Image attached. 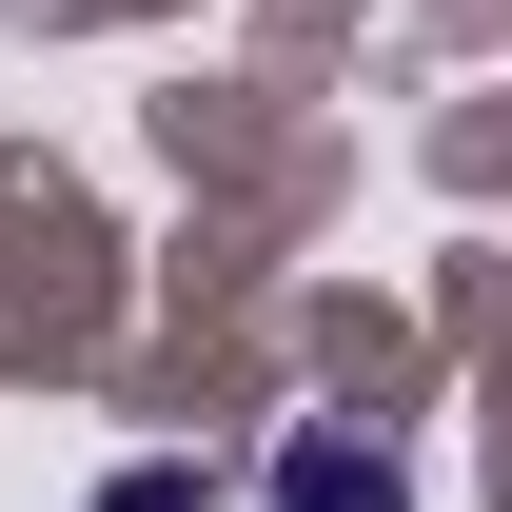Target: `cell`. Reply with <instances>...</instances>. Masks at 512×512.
Wrapping results in <instances>:
<instances>
[{
	"instance_id": "cell-2",
	"label": "cell",
	"mask_w": 512,
	"mask_h": 512,
	"mask_svg": "<svg viewBox=\"0 0 512 512\" xmlns=\"http://www.w3.org/2000/svg\"><path fill=\"white\" fill-rule=\"evenodd\" d=\"M79 512H197V473H178V453H158V473H99V493H79Z\"/></svg>"
},
{
	"instance_id": "cell-1",
	"label": "cell",
	"mask_w": 512,
	"mask_h": 512,
	"mask_svg": "<svg viewBox=\"0 0 512 512\" xmlns=\"http://www.w3.org/2000/svg\"><path fill=\"white\" fill-rule=\"evenodd\" d=\"M256 512H414V473H394L355 414H296V434H276V473H256Z\"/></svg>"
}]
</instances>
